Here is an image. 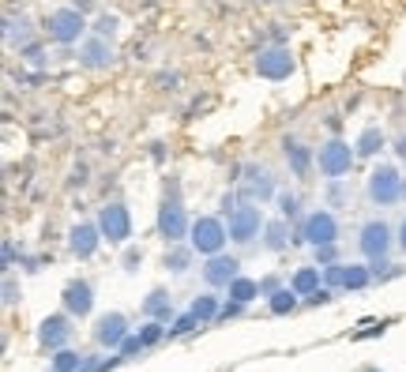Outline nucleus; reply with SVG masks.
<instances>
[{"label": "nucleus", "instance_id": "obj_1", "mask_svg": "<svg viewBox=\"0 0 406 372\" xmlns=\"http://www.w3.org/2000/svg\"><path fill=\"white\" fill-rule=\"evenodd\" d=\"M158 233H162L166 244H177L188 237V229H192V222H188V211L185 203H181V185L177 181H166V200L162 207H158Z\"/></svg>", "mask_w": 406, "mask_h": 372}, {"label": "nucleus", "instance_id": "obj_2", "mask_svg": "<svg viewBox=\"0 0 406 372\" xmlns=\"http://www.w3.org/2000/svg\"><path fill=\"white\" fill-rule=\"evenodd\" d=\"M226 241H229V226L214 215L196 218L192 229H188V244L196 248V256H218V252H226Z\"/></svg>", "mask_w": 406, "mask_h": 372}, {"label": "nucleus", "instance_id": "obj_3", "mask_svg": "<svg viewBox=\"0 0 406 372\" xmlns=\"http://www.w3.org/2000/svg\"><path fill=\"white\" fill-rule=\"evenodd\" d=\"M297 72V60H293L290 45L282 42H271V45H260L256 53V75L260 79H271V83H282Z\"/></svg>", "mask_w": 406, "mask_h": 372}, {"label": "nucleus", "instance_id": "obj_4", "mask_svg": "<svg viewBox=\"0 0 406 372\" xmlns=\"http://www.w3.org/2000/svg\"><path fill=\"white\" fill-rule=\"evenodd\" d=\"M354 162H357V147H350L346 139H339V136H331L328 143L320 147V154H316V165H320V173L328 181L346 177V173L354 170Z\"/></svg>", "mask_w": 406, "mask_h": 372}, {"label": "nucleus", "instance_id": "obj_5", "mask_svg": "<svg viewBox=\"0 0 406 372\" xmlns=\"http://www.w3.org/2000/svg\"><path fill=\"white\" fill-rule=\"evenodd\" d=\"M392 244H395V229L384 222V218H369V222L361 226V233H357V248H361V256L369 259H387L392 256Z\"/></svg>", "mask_w": 406, "mask_h": 372}, {"label": "nucleus", "instance_id": "obj_6", "mask_svg": "<svg viewBox=\"0 0 406 372\" xmlns=\"http://www.w3.org/2000/svg\"><path fill=\"white\" fill-rule=\"evenodd\" d=\"M365 192H369V200L376 203V207H392V203H399L403 200V177H399V170H395V165H372Z\"/></svg>", "mask_w": 406, "mask_h": 372}, {"label": "nucleus", "instance_id": "obj_7", "mask_svg": "<svg viewBox=\"0 0 406 372\" xmlns=\"http://www.w3.org/2000/svg\"><path fill=\"white\" fill-rule=\"evenodd\" d=\"M45 30H49V38L57 45H76L87 38V19L79 8H57V12L45 19Z\"/></svg>", "mask_w": 406, "mask_h": 372}, {"label": "nucleus", "instance_id": "obj_8", "mask_svg": "<svg viewBox=\"0 0 406 372\" xmlns=\"http://www.w3.org/2000/svg\"><path fill=\"white\" fill-rule=\"evenodd\" d=\"M264 215H260V207L252 200L237 203V211L229 215V241L234 244H252L256 237H264Z\"/></svg>", "mask_w": 406, "mask_h": 372}, {"label": "nucleus", "instance_id": "obj_9", "mask_svg": "<svg viewBox=\"0 0 406 372\" xmlns=\"http://www.w3.org/2000/svg\"><path fill=\"white\" fill-rule=\"evenodd\" d=\"M293 241H305L313 244V248H320V244H335L339 241V222L331 211H308L305 218H301V229Z\"/></svg>", "mask_w": 406, "mask_h": 372}, {"label": "nucleus", "instance_id": "obj_10", "mask_svg": "<svg viewBox=\"0 0 406 372\" xmlns=\"http://www.w3.org/2000/svg\"><path fill=\"white\" fill-rule=\"evenodd\" d=\"M241 196L245 200H252V203H267V200H275L278 196V188H275V177H271V170L267 165H256V162H249V165H241Z\"/></svg>", "mask_w": 406, "mask_h": 372}, {"label": "nucleus", "instance_id": "obj_11", "mask_svg": "<svg viewBox=\"0 0 406 372\" xmlns=\"http://www.w3.org/2000/svg\"><path fill=\"white\" fill-rule=\"evenodd\" d=\"M98 229L109 244H128V237H132L128 207H124V203H106V207L98 211Z\"/></svg>", "mask_w": 406, "mask_h": 372}, {"label": "nucleus", "instance_id": "obj_12", "mask_svg": "<svg viewBox=\"0 0 406 372\" xmlns=\"http://www.w3.org/2000/svg\"><path fill=\"white\" fill-rule=\"evenodd\" d=\"M203 271V282L211 290H226L229 282L241 275V259L237 256H226V252H218V256H207V264L200 267Z\"/></svg>", "mask_w": 406, "mask_h": 372}, {"label": "nucleus", "instance_id": "obj_13", "mask_svg": "<svg viewBox=\"0 0 406 372\" xmlns=\"http://www.w3.org/2000/svg\"><path fill=\"white\" fill-rule=\"evenodd\" d=\"M71 320H76V316H68V312L45 316L42 327H38V342H42L45 350H65L71 342Z\"/></svg>", "mask_w": 406, "mask_h": 372}, {"label": "nucleus", "instance_id": "obj_14", "mask_svg": "<svg viewBox=\"0 0 406 372\" xmlns=\"http://www.w3.org/2000/svg\"><path fill=\"white\" fill-rule=\"evenodd\" d=\"M124 338H128V320H124L121 312H106V316H98V323H94V342L117 353Z\"/></svg>", "mask_w": 406, "mask_h": 372}, {"label": "nucleus", "instance_id": "obj_15", "mask_svg": "<svg viewBox=\"0 0 406 372\" xmlns=\"http://www.w3.org/2000/svg\"><path fill=\"white\" fill-rule=\"evenodd\" d=\"M60 301H65V312L76 316V320H83V316L94 312V286L87 279H76L65 286V294H60Z\"/></svg>", "mask_w": 406, "mask_h": 372}, {"label": "nucleus", "instance_id": "obj_16", "mask_svg": "<svg viewBox=\"0 0 406 372\" xmlns=\"http://www.w3.org/2000/svg\"><path fill=\"white\" fill-rule=\"evenodd\" d=\"M102 241H106V237H102L98 222H79V226H71V233H68V248L76 259H91Z\"/></svg>", "mask_w": 406, "mask_h": 372}, {"label": "nucleus", "instance_id": "obj_17", "mask_svg": "<svg viewBox=\"0 0 406 372\" xmlns=\"http://www.w3.org/2000/svg\"><path fill=\"white\" fill-rule=\"evenodd\" d=\"M79 60H83L87 68H109L113 65V45H109V38H102V34L83 38V45H79Z\"/></svg>", "mask_w": 406, "mask_h": 372}, {"label": "nucleus", "instance_id": "obj_18", "mask_svg": "<svg viewBox=\"0 0 406 372\" xmlns=\"http://www.w3.org/2000/svg\"><path fill=\"white\" fill-rule=\"evenodd\" d=\"M143 316L147 320H166V323H173V301L166 290H150L147 297H143Z\"/></svg>", "mask_w": 406, "mask_h": 372}, {"label": "nucleus", "instance_id": "obj_19", "mask_svg": "<svg viewBox=\"0 0 406 372\" xmlns=\"http://www.w3.org/2000/svg\"><path fill=\"white\" fill-rule=\"evenodd\" d=\"M290 286L297 290L301 297H313L316 290L324 286V271H320V264H316V267H297V271H293V279H290Z\"/></svg>", "mask_w": 406, "mask_h": 372}, {"label": "nucleus", "instance_id": "obj_20", "mask_svg": "<svg viewBox=\"0 0 406 372\" xmlns=\"http://www.w3.org/2000/svg\"><path fill=\"white\" fill-rule=\"evenodd\" d=\"M297 305H301V294L293 286H278L275 294L267 297L271 316H290V312H297Z\"/></svg>", "mask_w": 406, "mask_h": 372}, {"label": "nucleus", "instance_id": "obj_21", "mask_svg": "<svg viewBox=\"0 0 406 372\" xmlns=\"http://www.w3.org/2000/svg\"><path fill=\"white\" fill-rule=\"evenodd\" d=\"M372 282H376V275H372L369 264H350L346 267V282H342V290L346 294H361V290H369Z\"/></svg>", "mask_w": 406, "mask_h": 372}, {"label": "nucleus", "instance_id": "obj_22", "mask_svg": "<svg viewBox=\"0 0 406 372\" xmlns=\"http://www.w3.org/2000/svg\"><path fill=\"white\" fill-rule=\"evenodd\" d=\"M290 226H286V218H271V222L264 226V248L267 252H282L286 244H290Z\"/></svg>", "mask_w": 406, "mask_h": 372}, {"label": "nucleus", "instance_id": "obj_23", "mask_svg": "<svg viewBox=\"0 0 406 372\" xmlns=\"http://www.w3.org/2000/svg\"><path fill=\"white\" fill-rule=\"evenodd\" d=\"M384 143H387V139H384V132H380L376 128V124H369V128H361V136H357V158H376L380 154V150H384Z\"/></svg>", "mask_w": 406, "mask_h": 372}, {"label": "nucleus", "instance_id": "obj_24", "mask_svg": "<svg viewBox=\"0 0 406 372\" xmlns=\"http://www.w3.org/2000/svg\"><path fill=\"white\" fill-rule=\"evenodd\" d=\"M192 256H196V248L192 244H170L166 248V259H162V267L166 271H173V275H181V271H188V264H192Z\"/></svg>", "mask_w": 406, "mask_h": 372}, {"label": "nucleus", "instance_id": "obj_25", "mask_svg": "<svg viewBox=\"0 0 406 372\" xmlns=\"http://www.w3.org/2000/svg\"><path fill=\"white\" fill-rule=\"evenodd\" d=\"M286 162H290L293 177H308V170H313V150L305 143H286Z\"/></svg>", "mask_w": 406, "mask_h": 372}, {"label": "nucleus", "instance_id": "obj_26", "mask_svg": "<svg viewBox=\"0 0 406 372\" xmlns=\"http://www.w3.org/2000/svg\"><path fill=\"white\" fill-rule=\"evenodd\" d=\"M83 361H87V353H76V350H53V358H49V369L53 372H83Z\"/></svg>", "mask_w": 406, "mask_h": 372}, {"label": "nucleus", "instance_id": "obj_27", "mask_svg": "<svg viewBox=\"0 0 406 372\" xmlns=\"http://www.w3.org/2000/svg\"><path fill=\"white\" fill-rule=\"evenodd\" d=\"M226 294H229V301H241V305H249V301L260 297V282H256V279H245V275H237V279L226 286Z\"/></svg>", "mask_w": 406, "mask_h": 372}, {"label": "nucleus", "instance_id": "obj_28", "mask_svg": "<svg viewBox=\"0 0 406 372\" xmlns=\"http://www.w3.org/2000/svg\"><path fill=\"white\" fill-rule=\"evenodd\" d=\"M4 34H8V45H27V38H30V19L27 15H19V19H15V15H8L4 19Z\"/></svg>", "mask_w": 406, "mask_h": 372}, {"label": "nucleus", "instance_id": "obj_29", "mask_svg": "<svg viewBox=\"0 0 406 372\" xmlns=\"http://www.w3.org/2000/svg\"><path fill=\"white\" fill-rule=\"evenodd\" d=\"M192 312L200 316V323H214V320H218V312H222V305H218V297H214V294H200L192 301Z\"/></svg>", "mask_w": 406, "mask_h": 372}, {"label": "nucleus", "instance_id": "obj_30", "mask_svg": "<svg viewBox=\"0 0 406 372\" xmlns=\"http://www.w3.org/2000/svg\"><path fill=\"white\" fill-rule=\"evenodd\" d=\"M196 327H203L200 323V316L188 308V312H181V316H173V323H170V338H181V335H188V331H196Z\"/></svg>", "mask_w": 406, "mask_h": 372}, {"label": "nucleus", "instance_id": "obj_31", "mask_svg": "<svg viewBox=\"0 0 406 372\" xmlns=\"http://www.w3.org/2000/svg\"><path fill=\"white\" fill-rule=\"evenodd\" d=\"M139 338H143L147 346H158L162 338H170V327H166V320H147V323L139 327Z\"/></svg>", "mask_w": 406, "mask_h": 372}, {"label": "nucleus", "instance_id": "obj_32", "mask_svg": "<svg viewBox=\"0 0 406 372\" xmlns=\"http://www.w3.org/2000/svg\"><path fill=\"white\" fill-rule=\"evenodd\" d=\"M328 203H331V207H346V203H350L346 177H335V181H328Z\"/></svg>", "mask_w": 406, "mask_h": 372}, {"label": "nucleus", "instance_id": "obj_33", "mask_svg": "<svg viewBox=\"0 0 406 372\" xmlns=\"http://www.w3.org/2000/svg\"><path fill=\"white\" fill-rule=\"evenodd\" d=\"M346 267H350V264H339V259H335V264H328V267H324V286L342 290V282H346Z\"/></svg>", "mask_w": 406, "mask_h": 372}, {"label": "nucleus", "instance_id": "obj_34", "mask_svg": "<svg viewBox=\"0 0 406 372\" xmlns=\"http://www.w3.org/2000/svg\"><path fill=\"white\" fill-rule=\"evenodd\" d=\"M275 200H278V211H282V218H297V215H301V200H297L293 192H278Z\"/></svg>", "mask_w": 406, "mask_h": 372}, {"label": "nucleus", "instance_id": "obj_35", "mask_svg": "<svg viewBox=\"0 0 406 372\" xmlns=\"http://www.w3.org/2000/svg\"><path fill=\"white\" fill-rule=\"evenodd\" d=\"M143 350H147V342H143L139 335H128V338H124V342H121V350H117V353H121L124 361H132V358H139Z\"/></svg>", "mask_w": 406, "mask_h": 372}, {"label": "nucleus", "instance_id": "obj_36", "mask_svg": "<svg viewBox=\"0 0 406 372\" xmlns=\"http://www.w3.org/2000/svg\"><path fill=\"white\" fill-rule=\"evenodd\" d=\"M94 34H102V38H109V42H113V34H117V15H98V19H94Z\"/></svg>", "mask_w": 406, "mask_h": 372}, {"label": "nucleus", "instance_id": "obj_37", "mask_svg": "<svg viewBox=\"0 0 406 372\" xmlns=\"http://www.w3.org/2000/svg\"><path fill=\"white\" fill-rule=\"evenodd\" d=\"M331 301H335V290H331V286H320V290H316L313 297H305V305L320 308V305H331Z\"/></svg>", "mask_w": 406, "mask_h": 372}, {"label": "nucleus", "instance_id": "obj_38", "mask_svg": "<svg viewBox=\"0 0 406 372\" xmlns=\"http://www.w3.org/2000/svg\"><path fill=\"white\" fill-rule=\"evenodd\" d=\"M241 312H245L241 301H226V305H222V312H218V320H237ZM218 320H214V323H218Z\"/></svg>", "mask_w": 406, "mask_h": 372}, {"label": "nucleus", "instance_id": "obj_39", "mask_svg": "<svg viewBox=\"0 0 406 372\" xmlns=\"http://www.w3.org/2000/svg\"><path fill=\"white\" fill-rule=\"evenodd\" d=\"M335 256H339V252H335V244H320V248H316V264H320V267L335 264Z\"/></svg>", "mask_w": 406, "mask_h": 372}, {"label": "nucleus", "instance_id": "obj_40", "mask_svg": "<svg viewBox=\"0 0 406 372\" xmlns=\"http://www.w3.org/2000/svg\"><path fill=\"white\" fill-rule=\"evenodd\" d=\"M15 301H19V286H15V279L8 275L4 279V305H15Z\"/></svg>", "mask_w": 406, "mask_h": 372}, {"label": "nucleus", "instance_id": "obj_41", "mask_svg": "<svg viewBox=\"0 0 406 372\" xmlns=\"http://www.w3.org/2000/svg\"><path fill=\"white\" fill-rule=\"evenodd\" d=\"M139 264H143V252H139V248H128V252H124V271H135Z\"/></svg>", "mask_w": 406, "mask_h": 372}, {"label": "nucleus", "instance_id": "obj_42", "mask_svg": "<svg viewBox=\"0 0 406 372\" xmlns=\"http://www.w3.org/2000/svg\"><path fill=\"white\" fill-rule=\"evenodd\" d=\"M23 57H27L34 68H42V49H38V45H23Z\"/></svg>", "mask_w": 406, "mask_h": 372}, {"label": "nucleus", "instance_id": "obj_43", "mask_svg": "<svg viewBox=\"0 0 406 372\" xmlns=\"http://www.w3.org/2000/svg\"><path fill=\"white\" fill-rule=\"evenodd\" d=\"M372 335H384V323H365V331H357L354 338H372Z\"/></svg>", "mask_w": 406, "mask_h": 372}, {"label": "nucleus", "instance_id": "obj_44", "mask_svg": "<svg viewBox=\"0 0 406 372\" xmlns=\"http://www.w3.org/2000/svg\"><path fill=\"white\" fill-rule=\"evenodd\" d=\"M275 290H278V279H264V282H260V297H271Z\"/></svg>", "mask_w": 406, "mask_h": 372}, {"label": "nucleus", "instance_id": "obj_45", "mask_svg": "<svg viewBox=\"0 0 406 372\" xmlns=\"http://www.w3.org/2000/svg\"><path fill=\"white\" fill-rule=\"evenodd\" d=\"M395 244H399V248L406 252V218L399 222V229H395Z\"/></svg>", "mask_w": 406, "mask_h": 372}, {"label": "nucleus", "instance_id": "obj_46", "mask_svg": "<svg viewBox=\"0 0 406 372\" xmlns=\"http://www.w3.org/2000/svg\"><path fill=\"white\" fill-rule=\"evenodd\" d=\"M12 264H15V244L8 241V244H4V267H12Z\"/></svg>", "mask_w": 406, "mask_h": 372}, {"label": "nucleus", "instance_id": "obj_47", "mask_svg": "<svg viewBox=\"0 0 406 372\" xmlns=\"http://www.w3.org/2000/svg\"><path fill=\"white\" fill-rule=\"evenodd\" d=\"M395 154H399V158H406V132H403L399 139H395Z\"/></svg>", "mask_w": 406, "mask_h": 372}, {"label": "nucleus", "instance_id": "obj_48", "mask_svg": "<svg viewBox=\"0 0 406 372\" xmlns=\"http://www.w3.org/2000/svg\"><path fill=\"white\" fill-rule=\"evenodd\" d=\"M365 372H380V369H365Z\"/></svg>", "mask_w": 406, "mask_h": 372}]
</instances>
